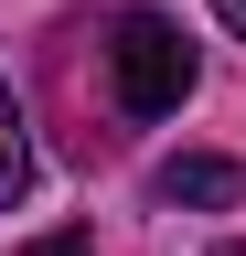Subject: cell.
Wrapping results in <instances>:
<instances>
[{
    "label": "cell",
    "mask_w": 246,
    "mask_h": 256,
    "mask_svg": "<svg viewBox=\"0 0 246 256\" xmlns=\"http://www.w3.org/2000/svg\"><path fill=\"white\" fill-rule=\"evenodd\" d=\"M107 75H118V107L129 118H171L182 96H193V43H182V22L118 11L107 22Z\"/></svg>",
    "instance_id": "obj_1"
},
{
    "label": "cell",
    "mask_w": 246,
    "mask_h": 256,
    "mask_svg": "<svg viewBox=\"0 0 246 256\" xmlns=\"http://www.w3.org/2000/svg\"><path fill=\"white\" fill-rule=\"evenodd\" d=\"M150 192H161V203H193V214H214V203H235L246 192V171L225 150H171L161 171H150Z\"/></svg>",
    "instance_id": "obj_2"
},
{
    "label": "cell",
    "mask_w": 246,
    "mask_h": 256,
    "mask_svg": "<svg viewBox=\"0 0 246 256\" xmlns=\"http://www.w3.org/2000/svg\"><path fill=\"white\" fill-rule=\"evenodd\" d=\"M33 192V139H22V107H11V86H0V214Z\"/></svg>",
    "instance_id": "obj_3"
},
{
    "label": "cell",
    "mask_w": 246,
    "mask_h": 256,
    "mask_svg": "<svg viewBox=\"0 0 246 256\" xmlns=\"http://www.w3.org/2000/svg\"><path fill=\"white\" fill-rule=\"evenodd\" d=\"M22 256H97V246H86L75 224H65V235H43V246H22Z\"/></svg>",
    "instance_id": "obj_4"
},
{
    "label": "cell",
    "mask_w": 246,
    "mask_h": 256,
    "mask_svg": "<svg viewBox=\"0 0 246 256\" xmlns=\"http://www.w3.org/2000/svg\"><path fill=\"white\" fill-rule=\"evenodd\" d=\"M214 11H225V32H235V43H246V0H214Z\"/></svg>",
    "instance_id": "obj_5"
}]
</instances>
